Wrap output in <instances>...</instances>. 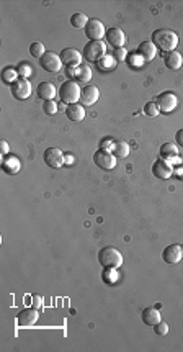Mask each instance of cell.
Listing matches in <instances>:
<instances>
[{
	"label": "cell",
	"instance_id": "obj_1",
	"mask_svg": "<svg viewBox=\"0 0 183 352\" xmlns=\"http://www.w3.org/2000/svg\"><path fill=\"white\" fill-rule=\"evenodd\" d=\"M152 43L155 44V48L167 54L175 51V48L179 46V35L169 28H159L152 33Z\"/></svg>",
	"mask_w": 183,
	"mask_h": 352
},
{
	"label": "cell",
	"instance_id": "obj_2",
	"mask_svg": "<svg viewBox=\"0 0 183 352\" xmlns=\"http://www.w3.org/2000/svg\"><path fill=\"white\" fill-rule=\"evenodd\" d=\"M98 262L103 269H113L118 270L123 265V256L113 246H107L98 253Z\"/></svg>",
	"mask_w": 183,
	"mask_h": 352
},
{
	"label": "cell",
	"instance_id": "obj_3",
	"mask_svg": "<svg viewBox=\"0 0 183 352\" xmlns=\"http://www.w3.org/2000/svg\"><path fill=\"white\" fill-rule=\"evenodd\" d=\"M59 98L62 100L65 105H72V103H79L80 102V95H82V88L79 86V82L75 81H65L62 86L59 87Z\"/></svg>",
	"mask_w": 183,
	"mask_h": 352
},
{
	"label": "cell",
	"instance_id": "obj_4",
	"mask_svg": "<svg viewBox=\"0 0 183 352\" xmlns=\"http://www.w3.org/2000/svg\"><path fill=\"white\" fill-rule=\"evenodd\" d=\"M82 56L87 61H92V63H98L100 59H103L107 56V43L103 41H88L84 46V51Z\"/></svg>",
	"mask_w": 183,
	"mask_h": 352
},
{
	"label": "cell",
	"instance_id": "obj_5",
	"mask_svg": "<svg viewBox=\"0 0 183 352\" xmlns=\"http://www.w3.org/2000/svg\"><path fill=\"white\" fill-rule=\"evenodd\" d=\"M155 103H157V107L160 110V113H172L175 108H177V105H179V98H177V95L174 92H162V93H159L157 97H155Z\"/></svg>",
	"mask_w": 183,
	"mask_h": 352
},
{
	"label": "cell",
	"instance_id": "obj_6",
	"mask_svg": "<svg viewBox=\"0 0 183 352\" xmlns=\"http://www.w3.org/2000/svg\"><path fill=\"white\" fill-rule=\"evenodd\" d=\"M93 163H95L97 167H100V169L112 171V169H115V166H116V158L110 149L100 148L98 151L93 153Z\"/></svg>",
	"mask_w": 183,
	"mask_h": 352
},
{
	"label": "cell",
	"instance_id": "obj_7",
	"mask_svg": "<svg viewBox=\"0 0 183 352\" xmlns=\"http://www.w3.org/2000/svg\"><path fill=\"white\" fill-rule=\"evenodd\" d=\"M40 66L41 69H44L46 72H51V74H56V72H61V68H62V61H61V56L53 53V51H46V54L40 59Z\"/></svg>",
	"mask_w": 183,
	"mask_h": 352
},
{
	"label": "cell",
	"instance_id": "obj_8",
	"mask_svg": "<svg viewBox=\"0 0 183 352\" xmlns=\"http://www.w3.org/2000/svg\"><path fill=\"white\" fill-rule=\"evenodd\" d=\"M59 56H61L62 64L67 66L69 69H77L82 64V59H84V56H82L79 49H75V48H64Z\"/></svg>",
	"mask_w": 183,
	"mask_h": 352
},
{
	"label": "cell",
	"instance_id": "obj_9",
	"mask_svg": "<svg viewBox=\"0 0 183 352\" xmlns=\"http://www.w3.org/2000/svg\"><path fill=\"white\" fill-rule=\"evenodd\" d=\"M10 90H12V95L16 100H26V98H30L33 88H31V84L28 79L18 77V79L10 86Z\"/></svg>",
	"mask_w": 183,
	"mask_h": 352
},
{
	"label": "cell",
	"instance_id": "obj_10",
	"mask_svg": "<svg viewBox=\"0 0 183 352\" xmlns=\"http://www.w3.org/2000/svg\"><path fill=\"white\" fill-rule=\"evenodd\" d=\"M43 159H44V164L48 167H51V169H59V167L64 166V153L61 151L59 148H48L44 151L43 154Z\"/></svg>",
	"mask_w": 183,
	"mask_h": 352
},
{
	"label": "cell",
	"instance_id": "obj_11",
	"mask_svg": "<svg viewBox=\"0 0 183 352\" xmlns=\"http://www.w3.org/2000/svg\"><path fill=\"white\" fill-rule=\"evenodd\" d=\"M85 35L90 41H102V38L107 35V28L97 18H92L85 26Z\"/></svg>",
	"mask_w": 183,
	"mask_h": 352
},
{
	"label": "cell",
	"instance_id": "obj_12",
	"mask_svg": "<svg viewBox=\"0 0 183 352\" xmlns=\"http://www.w3.org/2000/svg\"><path fill=\"white\" fill-rule=\"evenodd\" d=\"M152 174H154V177L160 178V180H167V178L174 176V166H172L169 161L157 159L152 164Z\"/></svg>",
	"mask_w": 183,
	"mask_h": 352
},
{
	"label": "cell",
	"instance_id": "obj_13",
	"mask_svg": "<svg viewBox=\"0 0 183 352\" xmlns=\"http://www.w3.org/2000/svg\"><path fill=\"white\" fill-rule=\"evenodd\" d=\"M105 38H107V43L110 44V46H113L115 49H120V48H124V43H126V35H124V31L121 30V28H108L107 30V35H105Z\"/></svg>",
	"mask_w": 183,
	"mask_h": 352
},
{
	"label": "cell",
	"instance_id": "obj_14",
	"mask_svg": "<svg viewBox=\"0 0 183 352\" xmlns=\"http://www.w3.org/2000/svg\"><path fill=\"white\" fill-rule=\"evenodd\" d=\"M38 318H40V313H38L36 308H25L18 313V316H16V323H18L20 328H28V326H33L35 323L38 321Z\"/></svg>",
	"mask_w": 183,
	"mask_h": 352
},
{
	"label": "cell",
	"instance_id": "obj_15",
	"mask_svg": "<svg viewBox=\"0 0 183 352\" xmlns=\"http://www.w3.org/2000/svg\"><path fill=\"white\" fill-rule=\"evenodd\" d=\"M162 259L167 262V264H179V262L183 259V249L179 244H170L164 249L162 253Z\"/></svg>",
	"mask_w": 183,
	"mask_h": 352
},
{
	"label": "cell",
	"instance_id": "obj_16",
	"mask_svg": "<svg viewBox=\"0 0 183 352\" xmlns=\"http://www.w3.org/2000/svg\"><path fill=\"white\" fill-rule=\"evenodd\" d=\"M20 169H21V163H20V159L16 158V156H12V154L3 156V159H2V171L5 172V174L15 176V174H18Z\"/></svg>",
	"mask_w": 183,
	"mask_h": 352
},
{
	"label": "cell",
	"instance_id": "obj_17",
	"mask_svg": "<svg viewBox=\"0 0 183 352\" xmlns=\"http://www.w3.org/2000/svg\"><path fill=\"white\" fill-rule=\"evenodd\" d=\"M58 92L59 90L56 88V86L51 84V82H41L40 86L36 87L38 97H40L41 100H44V102H46V100H54V98H56V93Z\"/></svg>",
	"mask_w": 183,
	"mask_h": 352
},
{
	"label": "cell",
	"instance_id": "obj_18",
	"mask_svg": "<svg viewBox=\"0 0 183 352\" xmlns=\"http://www.w3.org/2000/svg\"><path fill=\"white\" fill-rule=\"evenodd\" d=\"M100 98V90L97 86H85L82 88V95H80V102L82 105H93L97 103V100Z\"/></svg>",
	"mask_w": 183,
	"mask_h": 352
},
{
	"label": "cell",
	"instance_id": "obj_19",
	"mask_svg": "<svg viewBox=\"0 0 183 352\" xmlns=\"http://www.w3.org/2000/svg\"><path fill=\"white\" fill-rule=\"evenodd\" d=\"M159 49L155 48V44L152 41H142L139 46H137V54H139V58L142 61H146V63H149V61H152L155 58V54H157Z\"/></svg>",
	"mask_w": 183,
	"mask_h": 352
},
{
	"label": "cell",
	"instance_id": "obj_20",
	"mask_svg": "<svg viewBox=\"0 0 183 352\" xmlns=\"http://www.w3.org/2000/svg\"><path fill=\"white\" fill-rule=\"evenodd\" d=\"M65 116L70 120V121H75L79 123L85 118V108L84 105L80 103H72V105H67V108H65Z\"/></svg>",
	"mask_w": 183,
	"mask_h": 352
},
{
	"label": "cell",
	"instance_id": "obj_21",
	"mask_svg": "<svg viewBox=\"0 0 183 352\" xmlns=\"http://www.w3.org/2000/svg\"><path fill=\"white\" fill-rule=\"evenodd\" d=\"M164 63H165V68L170 69V71H179L183 64V58L182 54L177 51H172V53H167L164 56Z\"/></svg>",
	"mask_w": 183,
	"mask_h": 352
},
{
	"label": "cell",
	"instance_id": "obj_22",
	"mask_svg": "<svg viewBox=\"0 0 183 352\" xmlns=\"http://www.w3.org/2000/svg\"><path fill=\"white\" fill-rule=\"evenodd\" d=\"M141 318H142V321L146 323L147 326H155L157 323L162 321L160 311H159L157 308H152V306H149V308H144Z\"/></svg>",
	"mask_w": 183,
	"mask_h": 352
},
{
	"label": "cell",
	"instance_id": "obj_23",
	"mask_svg": "<svg viewBox=\"0 0 183 352\" xmlns=\"http://www.w3.org/2000/svg\"><path fill=\"white\" fill-rule=\"evenodd\" d=\"M70 74L74 76L75 82L79 84H87L92 79V69L87 64H80L77 69H70Z\"/></svg>",
	"mask_w": 183,
	"mask_h": 352
},
{
	"label": "cell",
	"instance_id": "obj_24",
	"mask_svg": "<svg viewBox=\"0 0 183 352\" xmlns=\"http://www.w3.org/2000/svg\"><path fill=\"white\" fill-rule=\"evenodd\" d=\"M110 151H112L116 159H124L129 156L131 148H129V143H126V141H115Z\"/></svg>",
	"mask_w": 183,
	"mask_h": 352
},
{
	"label": "cell",
	"instance_id": "obj_25",
	"mask_svg": "<svg viewBox=\"0 0 183 352\" xmlns=\"http://www.w3.org/2000/svg\"><path fill=\"white\" fill-rule=\"evenodd\" d=\"M159 154H160V159L164 161L175 159L177 156H179V148H177V144L174 143H164L159 149Z\"/></svg>",
	"mask_w": 183,
	"mask_h": 352
},
{
	"label": "cell",
	"instance_id": "obj_26",
	"mask_svg": "<svg viewBox=\"0 0 183 352\" xmlns=\"http://www.w3.org/2000/svg\"><path fill=\"white\" fill-rule=\"evenodd\" d=\"M88 21H90V18H88V16L85 13H82V12L74 13V15L70 16V25L74 26V28H77V30H82V28L85 30V26H87Z\"/></svg>",
	"mask_w": 183,
	"mask_h": 352
},
{
	"label": "cell",
	"instance_id": "obj_27",
	"mask_svg": "<svg viewBox=\"0 0 183 352\" xmlns=\"http://www.w3.org/2000/svg\"><path fill=\"white\" fill-rule=\"evenodd\" d=\"M18 79V71H16V68H12V66H8V68H5L3 71H2V81L5 82V84H10V86H12V84Z\"/></svg>",
	"mask_w": 183,
	"mask_h": 352
},
{
	"label": "cell",
	"instance_id": "obj_28",
	"mask_svg": "<svg viewBox=\"0 0 183 352\" xmlns=\"http://www.w3.org/2000/svg\"><path fill=\"white\" fill-rule=\"evenodd\" d=\"M30 54L33 56V58H36V59H41L44 54H46V48H44V44L40 43V41H36V43H31V46H30Z\"/></svg>",
	"mask_w": 183,
	"mask_h": 352
},
{
	"label": "cell",
	"instance_id": "obj_29",
	"mask_svg": "<svg viewBox=\"0 0 183 352\" xmlns=\"http://www.w3.org/2000/svg\"><path fill=\"white\" fill-rule=\"evenodd\" d=\"M16 71H18V76L23 77V79H28V77L33 74V68L28 63H20L16 66Z\"/></svg>",
	"mask_w": 183,
	"mask_h": 352
},
{
	"label": "cell",
	"instance_id": "obj_30",
	"mask_svg": "<svg viewBox=\"0 0 183 352\" xmlns=\"http://www.w3.org/2000/svg\"><path fill=\"white\" fill-rule=\"evenodd\" d=\"M144 113H146L147 116H151V118H155V116H159L160 110L155 102H147L146 105H144Z\"/></svg>",
	"mask_w": 183,
	"mask_h": 352
},
{
	"label": "cell",
	"instance_id": "obj_31",
	"mask_svg": "<svg viewBox=\"0 0 183 352\" xmlns=\"http://www.w3.org/2000/svg\"><path fill=\"white\" fill-rule=\"evenodd\" d=\"M43 110L46 115H56L58 113V103L54 100H46L43 102Z\"/></svg>",
	"mask_w": 183,
	"mask_h": 352
},
{
	"label": "cell",
	"instance_id": "obj_32",
	"mask_svg": "<svg viewBox=\"0 0 183 352\" xmlns=\"http://www.w3.org/2000/svg\"><path fill=\"white\" fill-rule=\"evenodd\" d=\"M98 66H100V69H102V71H105V69H112L113 66H115V59L110 58V56H105L103 59L98 61Z\"/></svg>",
	"mask_w": 183,
	"mask_h": 352
},
{
	"label": "cell",
	"instance_id": "obj_33",
	"mask_svg": "<svg viewBox=\"0 0 183 352\" xmlns=\"http://www.w3.org/2000/svg\"><path fill=\"white\" fill-rule=\"evenodd\" d=\"M169 329L170 328L165 321H160L154 326V331H155V334H159V336H165V334H169Z\"/></svg>",
	"mask_w": 183,
	"mask_h": 352
},
{
	"label": "cell",
	"instance_id": "obj_34",
	"mask_svg": "<svg viewBox=\"0 0 183 352\" xmlns=\"http://www.w3.org/2000/svg\"><path fill=\"white\" fill-rule=\"evenodd\" d=\"M30 303H31L33 308L41 310V308H43V298H41V295H31V297H30Z\"/></svg>",
	"mask_w": 183,
	"mask_h": 352
},
{
	"label": "cell",
	"instance_id": "obj_35",
	"mask_svg": "<svg viewBox=\"0 0 183 352\" xmlns=\"http://www.w3.org/2000/svg\"><path fill=\"white\" fill-rule=\"evenodd\" d=\"M126 58H127V53H126L124 48L115 49V53H113V59L115 61H126Z\"/></svg>",
	"mask_w": 183,
	"mask_h": 352
},
{
	"label": "cell",
	"instance_id": "obj_36",
	"mask_svg": "<svg viewBox=\"0 0 183 352\" xmlns=\"http://www.w3.org/2000/svg\"><path fill=\"white\" fill-rule=\"evenodd\" d=\"M174 176L179 178L180 182H183V163H182L180 166L174 167Z\"/></svg>",
	"mask_w": 183,
	"mask_h": 352
},
{
	"label": "cell",
	"instance_id": "obj_37",
	"mask_svg": "<svg viewBox=\"0 0 183 352\" xmlns=\"http://www.w3.org/2000/svg\"><path fill=\"white\" fill-rule=\"evenodd\" d=\"M0 153H2V156H8L10 153V146L5 139H2V143H0Z\"/></svg>",
	"mask_w": 183,
	"mask_h": 352
},
{
	"label": "cell",
	"instance_id": "obj_38",
	"mask_svg": "<svg viewBox=\"0 0 183 352\" xmlns=\"http://www.w3.org/2000/svg\"><path fill=\"white\" fill-rule=\"evenodd\" d=\"M175 141H177V144H179V146L183 148V128H180V130L177 131V135H175Z\"/></svg>",
	"mask_w": 183,
	"mask_h": 352
},
{
	"label": "cell",
	"instance_id": "obj_39",
	"mask_svg": "<svg viewBox=\"0 0 183 352\" xmlns=\"http://www.w3.org/2000/svg\"><path fill=\"white\" fill-rule=\"evenodd\" d=\"M113 143H115V141H112V138L103 139V141H102V148L105 149V146H107V149H108V146H113Z\"/></svg>",
	"mask_w": 183,
	"mask_h": 352
},
{
	"label": "cell",
	"instance_id": "obj_40",
	"mask_svg": "<svg viewBox=\"0 0 183 352\" xmlns=\"http://www.w3.org/2000/svg\"><path fill=\"white\" fill-rule=\"evenodd\" d=\"M182 249H183V244H182Z\"/></svg>",
	"mask_w": 183,
	"mask_h": 352
}]
</instances>
